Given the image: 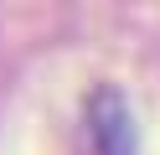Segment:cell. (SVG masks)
<instances>
[{"label": "cell", "mask_w": 160, "mask_h": 155, "mask_svg": "<svg viewBox=\"0 0 160 155\" xmlns=\"http://www.w3.org/2000/svg\"><path fill=\"white\" fill-rule=\"evenodd\" d=\"M78 155H134V114L119 88L98 83L88 93L78 124Z\"/></svg>", "instance_id": "cell-1"}]
</instances>
